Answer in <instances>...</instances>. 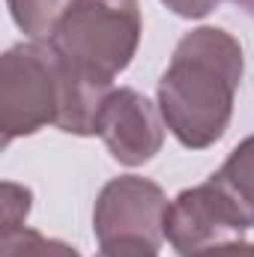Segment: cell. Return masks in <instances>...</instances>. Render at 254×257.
Here are the masks:
<instances>
[{
    "label": "cell",
    "mask_w": 254,
    "mask_h": 257,
    "mask_svg": "<svg viewBox=\"0 0 254 257\" xmlns=\"http://www.w3.org/2000/svg\"><path fill=\"white\" fill-rule=\"evenodd\" d=\"M3 257H81V254L60 239H48L39 230L21 227V230L3 236Z\"/></svg>",
    "instance_id": "9"
},
{
    "label": "cell",
    "mask_w": 254,
    "mask_h": 257,
    "mask_svg": "<svg viewBox=\"0 0 254 257\" xmlns=\"http://www.w3.org/2000/svg\"><path fill=\"white\" fill-rule=\"evenodd\" d=\"M45 42L75 69L114 81L138 51L141 6L138 0H72Z\"/></svg>",
    "instance_id": "2"
},
{
    "label": "cell",
    "mask_w": 254,
    "mask_h": 257,
    "mask_svg": "<svg viewBox=\"0 0 254 257\" xmlns=\"http://www.w3.org/2000/svg\"><path fill=\"white\" fill-rule=\"evenodd\" d=\"M242 69L239 42L221 27H197L177 42L159 78V111L183 147L203 150L224 135Z\"/></svg>",
    "instance_id": "1"
},
{
    "label": "cell",
    "mask_w": 254,
    "mask_h": 257,
    "mask_svg": "<svg viewBox=\"0 0 254 257\" xmlns=\"http://www.w3.org/2000/svg\"><path fill=\"white\" fill-rule=\"evenodd\" d=\"M96 257H159L156 251H99Z\"/></svg>",
    "instance_id": "13"
},
{
    "label": "cell",
    "mask_w": 254,
    "mask_h": 257,
    "mask_svg": "<svg viewBox=\"0 0 254 257\" xmlns=\"http://www.w3.org/2000/svg\"><path fill=\"white\" fill-rule=\"evenodd\" d=\"M209 180L224 192L233 209L242 215V221L254 227V135L227 156V162Z\"/></svg>",
    "instance_id": "7"
},
{
    "label": "cell",
    "mask_w": 254,
    "mask_h": 257,
    "mask_svg": "<svg viewBox=\"0 0 254 257\" xmlns=\"http://www.w3.org/2000/svg\"><path fill=\"white\" fill-rule=\"evenodd\" d=\"M233 3H236L239 9H245L248 15H254V0H233Z\"/></svg>",
    "instance_id": "14"
},
{
    "label": "cell",
    "mask_w": 254,
    "mask_h": 257,
    "mask_svg": "<svg viewBox=\"0 0 254 257\" xmlns=\"http://www.w3.org/2000/svg\"><path fill=\"white\" fill-rule=\"evenodd\" d=\"M72 6V0H9V12L15 24L36 42L48 39L63 18V12Z\"/></svg>",
    "instance_id": "8"
},
{
    "label": "cell",
    "mask_w": 254,
    "mask_h": 257,
    "mask_svg": "<svg viewBox=\"0 0 254 257\" xmlns=\"http://www.w3.org/2000/svg\"><path fill=\"white\" fill-rule=\"evenodd\" d=\"M165 192L144 177H117L96 200L93 233L102 251H156L165 239Z\"/></svg>",
    "instance_id": "4"
},
{
    "label": "cell",
    "mask_w": 254,
    "mask_h": 257,
    "mask_svg": "<svg viewBox=\"0 0 254 257\" xmlns=\"http://www.w3.org/2000/svg\"><path fill=\"white\" fill-rule=\"evenodd\" d=\"M99 135L120 165L138 168L162 150L165 117L147 96H141L138 90L120 87L108 96L102 108Z\"/></svg>",
    "instance_id": "6"
},
{
    "label": "cell",
    "mask_w": 254,
    "mask_h": 257,
    "mask_svg": "<svg viewBox=\"0 0 254 257\" xmlns=\"http://www.w3.org/2000/svg\"><path fill=\"white\" fill-rule=\"evenodd\" d=\"M60 111V63L42 39L15 45L0 60V128L3 141L33 135L57 123Z\"/></svg>",
    "instance_id": "3"
},
{
    "label": "cell",
    "mask_w": 254,
    "mask_h": 257,
    "mask_svg": "<svg viewBox=\"0 0 254 257\" xmlns=\"http://www.w3.org/2000/svg\"><path fill=\"white\" fill-rule=\"evenodd\" d=\"M171 12H177L180 18H203L209 15L221 0H162Z\"/></svg>",
    "instance_id": "11"
},
{
    "label": "cell",
    "mask_w": 254,
    "mask_h": 257,
    "mask_svg": "<svg viewBox=\"0 0 254 257\" xmlns=\"http://www.w3.org/2000/svg\"><path fill=\"white\" fill-rule=\"evenodd\" d=\"M245 230L251 227L212 180L180 192L168 203L165 239L180 257H200L218 245L236 242Z\"/></svg>",
    "instance_id": "5"
},
{
    "label": "cell",
    "mask_w": 254,
    "mask_h": 257,
    "mask_svg": "<svg viewBox=\"0 0 254 257\" xmlns=\"http://www.w3.org/2000/svg\"><path fill=\"white\" fill-rule=\"evenodd\" d=\"M0 194H3V236H6L24 227V218L30 212V189L18 183H3Z\"/></svg>",
    "instance_id": "10"
},
{
    "label": "cell",
    "mask_w": 254,
    "mask_h": 257,
    "mask_svg": "<svg viewBox=\"0 0 254 257\" xmlns=\"http://www.w3.org/2000/svg\"><path fill=\"white\" fill-rule=\"evenodd\" d=\"M200 257H254V245L236 239V242L218 245V248H212V251H206V254H200Z\"/></svg>",
    "instance_id": "12"
}]
</instances>
